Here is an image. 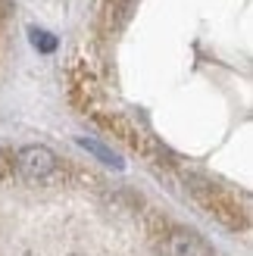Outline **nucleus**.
Returning <instances> with one entry per match:
<instances>
[{
  "instance_id": "5",
  "label": "nucleus",
  "mask_w": 253,
  "mask_h": 256,
  "mask_svg": "<svg viewBox=\"0 0 253 256\" xmlns=\"http://www.w3.org/2000/svg\"><path fill=\"white\" fill-rule=\"evenodd\" d=\"M28 38H32V44L41 50V54H54V50H56V38L50 32H44V28H32Z\"/></svg>"
},
{
  "instance_id": "3",
  "label": "nucleus",
  "mask_w": 253,
  "mask_h": 256,
  "mask_svg": "<svg viewBox=\"0 0 253 256\" xmlns=\"http://www.w3.org/2000/svg\"><path fill=\"white\" fill-rule=\"evenodd\" d=\"M169 256H212V247L188 228H175L169 234Z\"/></svg>"
},
{
  "instance_id": "1",
  "label": "nucleus",
  "mask_w": 253,
  "mask_h": 256,
  "mask_svg": "<svg viewBox=\"0 0 253 256\" xmlns=\"http://www.w3.org/2000/svg\"><path fill=\"white\" fill-rule=\"evenodd\" d=\"M191 188H194V197L204 203V206L216 216V219H222L225 225H232V228H238V225H244V219H241V212H238V206L232 203V197L225 194V190H219L216 184H206V182H197V178H191Z\"/></svg>"
},
{
  "instance_id": "4",
  "label": "nucleus",
  "mask_w": 253,
  "mask_h": 256,
  "mask_svg": "<svg viewBox=\"0 0 253 256\" xmlns=\"http://www.w3.org/2000/svg\"><path fill=\"white\" fill-rule=\"evenodd\" d=\"M75 144H78L82 150H88L91 156H97L100 162L112 166V169H125V162H122L119 153H116V150H110L106 144H100V140H94V138H75Z\"/></svg>"
},
{
  "instance_id": "2",
  "label": "nucleus",
  "mask_w": 253,
  "mask_h": 256,
  "mask_svg": "<svg viewBox=\"0 0 253 256\" xmlns=\"http://www.w3.org/2000/svg\"><path fill=\"white\" fill-rule=\"evenodd\" d=\"M16 169L25 178L38 182V178H47L50 172L56 169V156H54V150H47L41 144H28V147H22L16 153Z\"/></svg>"
}]
</instances>
